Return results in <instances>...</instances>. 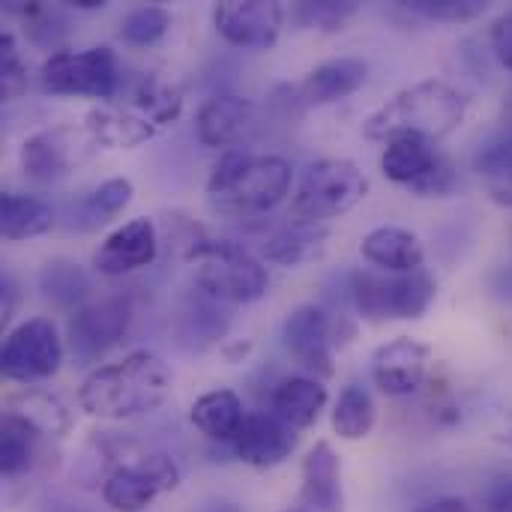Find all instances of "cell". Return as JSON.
<instances>
[{
    "label": "cell",
    "instance_id": "cell-44",
    "mask_svg": "<svg viewBox=\"0 0 512 512\" xmlns=\"http://www.w3.org/2000/svg\"><path fill=\"white\" fill-rule=\"evenodd\" d=\"M489 288H492V294H495V297H501V300H512V264L510 267H501V270L492 276Z\"/></svg>",
    "mask_w": 512,
    "mask_h": 512
},
{
    "label": "cell",
    "instance_id": "cell-40",
    "mask_svg": "<svg viewBox=\"0 0 512 512\" xmlns=\"http://www.w3.org/2000/svg\"><path fill=\"white\" fill-rule=\"evenodd\" d=\"M459 177H456V168L447 156H441V162L435 165V171L429 177H423L411 192L420 195V198H447L453 189H456Z\"/></svg>",
    "mask_w": 512,
    "mask_h": 512
},
{
    "label": "cell",
    "instance_id": "cell-32",
    "mask_svg": "<svg viewBox=\"0 0 512 512\" xmlns=\"http://www.w3.org/2000/svg\"><path fill=\"white\" fill-rule=\"evenodd\" d=\"M39 294L60 306V309H72L84 303V297L90 294V276L84 273L81 264L75 261H66V258H54L48 261L42 270H39Z\"/></svg>",
    "mask_w": 512,
    "mask_h": 512
},
{
    "label": "cell",
    "instance_id": "cell-35",
    "mask_svg": "<svg viewBox=\"0 0 512 512\" xmlns=\"http://www.w3.org/2000/svg\"><path fill=\"white\" fill-rule=\"evenodd\" d=\"M171 27V12L162 9V6H138L132 9L123 24H120V36L126 45H135V48H147V45H156Z\"/></svg>",
    "mask_w": 512,
    "mask_h": 512
},
{
    "label": "cell",
    "instance_id": "cell-33",
    "mask_svg": "<svg viewBox=\"0 0 512 512\" xmlns=\"http://www.w3.org/2000/svg\"><path fill=\"white\" fill-rule=\"evenodd\" d=\"M138 114H144L153 126L174 123L183 111V93L162 75H144L132 93Z\"/></svg>",
    "mask_w": 512,
    "mask_h": 512
},
{
    "label": "cell",
    "instance_id": "cell-2",
    "mask_svg": "<svg viewBox=\"0 0 512 512\" xmlns=\"http://www.w3.org/2000/svg\"><path fill=\"white\" fill-rule=\"evenodd\" d=\"M291 165L282 156H252L228 150L210 171L207 195L225 216L249 219L279 207L291 192Z\"/></svg>",
    "mask_w": 512,
    "mask_h": 512
},
{
    "label": "cell",
    "instance_id": "cell-3",
    "mask_svg": "<svg viewBox=\"0 0 512 512\" xmlns=\"http://www.w3.org/2000/svg\"><path fill=\"white\" fill-rule=\"evenodd\" d=\"M468 114V96L450 87L447 81H420L390 102H384L369 120L363 132L369 141H390L396 135H417L426 141L447 138Z\"/></svg>",
    "mask_w": 512,
    "mask_h": 512
},
{
    "label": "cell",
    "instance_id": "cell-1",
    "mask_svg": "<svg viewBox=\"0 0 512 512\" xmlns=\"http://www.w3.org/2000/svg\"><path fill=\"white\" fill-rule=\"evenodd\" d=\"M171 369L153 351H132L90 372L78 390L84 414L99 420H132L162 408L171 396Z\"/></svg>",
    "mask_w": 512,
    "mask_h": 512
},
{
    "label": "cell",
    "instance_id": "cell-47",
    "mask_svg": "<svg viewBox=\"0 0 512 512\" xmlns=\"http://www.w3.org/2000/svg\"><path fill=\"white\" fill-rule=\"evenodd\" d=\"M45 512H84L81 507H75V504H66V501H54V504H48V510Z\"/></svg>",
    "mask_w": 512,
    "mask_h": 512
},
{
    "label": "cell",
    "instance_id": "cell-38",
    "mask_svg": "<svg viewBox=\"0 0 512 512\" xmlns=\"http://www.w3.org/2000/svg\"><path fill=\"white\" fill-rule=\"evenodd\" d=\"M18 12L24 15L27 33H30L33 42H39V45H54V42L66 33V27H69L66 15H63L57 6L30 3V6H21Z\"/></svg>",
    "mask_w": 512,
    "mask_h": 512
},
{
    "label": "cell",
    "instance_id": "cell-29",
    "mask_svg": "<svg viewBox=\"0 0 512 512\" xmlns=\"http://www.w3.org/2000/svg\"><path fill=\"white\" fill-rule=\"evenodd\" d=\"M54 225V210L45 198L3 192L0 195V234L6 240H30L48 234Z\"/></svg>",
    "mask_w": 512,
    "mask_h": 512
},
{
    "label": "cell",
    "instance_id": "cell-46",
    "mask_svg": "<svg viewBox=\"0 0 512 512\" xmlns=\"http://www.w3.org/2000/svg\"><path fill=\"white\" fill-rule=\"evenodd\" d=\"M501 123H504V132H512V90L501 105Z\"/></svg>",
    "mask_w": 512,
    "mask_h": 512
},
{
    "label": "cell",
    "instance_id": "cell-21",
    "mask_svg": "<svg viewBox=\"0 0 512 512\" xmlns=\"http://www.w3.org/2000/svg\"><path fill=\"white\" fill-rule=\"evenodd\" d=\"M327 240H330V231L324 225L291 219L279 225L273 234H267V240L261 243V255L279 267H300V264L321 258L327 249Z\"/></svg>",
    "mask_w": 512,
    "mask_h": 512
},
{
    "label": "cell",
    "instance_id": "cell-39",
    "mask_svg": "<svg viewBox=\"0 0 512 512\" xmlns=\"http://www.w3.org/2000/svg\"><path fill=\"white\" fill-rule=\"evenodd\" d=\"M0 87H3L6 102L18 99L27 90V66L21 60V51L12 33L0 36Z\"/></svg>",
    "mask_w": 512,
    "mask_h": 512
},
{
    "label": "cell",
    "instance_id": "cell-20",
    "mask_svg": "<svg viewBox=\"0 0 512 512\" xmlns=\"http://www.w3.org/2000/svg\"><path fill=\"white\" fill-rule=\"evenodd\" d=\"M75 147L66 129H42L21 144V168L36 183H57L72 171Z\"/></svg>",
    "mask_w": 512,
    "mask_h": 512
},
{
    "label": "cell",
    "instance_id": "cell-19",
    "mask_svg": "<svg viewBox=\"0 0 512 512\" xmlns=\"http://www.w3.org/2000/svg\"><path fill=\"white\" fill-rule=\"evenodd\" d=\"M363 258L384 273H414L423 270V243L414 231L399 225L375 228L360 243Z\"/></svg>",
    "mask_w": 512,
    "mask_h": 512
},
{
    "label": "cell",
    "instance_id": "cell-14",
    "mask_svg": "<svg viewBox=\"0 0 512 512\" xmlns=\"http://www.w3.org/2000/svg\"><path fill=\"white\" fill-rule=\"evenodd\" d=\"M297 429H291L288 423H282L273 411H252L246 414L237 438L231 441V450L240 462L252 465V468H276L285 459H291V453L297 450Z\"/></svg>",
    "mask_w": 512,
    "mask_h": 512
},
{
    "label": "cell",
    "instance_id": "cell-36",
    "mask_svg": "<svg viewBox=\"0 0 512 512\" xmlns=\"http://www.w3.org/2000/svg\"><path fill=\"white\" fill-rule=\"evenodd\" d=\"M405 9L426 21L465 24V21L480 18L489 9V3L486 0H408Z\"/></svg>",
    "mask_w": 512,
    "mask_h": 512
},
{
    "label": "cell",
    "instance_id": "cell-30",
    "mask_svg": "<svg viewBox=\"0 0 512 512\" xmlns=\"http://www.w3.org/2000/svg\"><path fill=\"white\" fill-rule=\"evenodd\" d=\"M474 171L486 180L489 198L512 207V132L489 135L474 153Z\"/></svg>",
    "mask_w": 512,
    "mask_h": 512
},
{
    "label": "cell",
    "instance_id": "cell-15",
    "mask_svg": "<svg viewBox=\"0 0 512 512\" xmlns=\"http://www.w3.org/2000/svg\"><path fill=\"white\" fill-rule=\"evenodd\" d=\"M258 129V108L234 93H219L198 108L195 135L204 147L225 150L243 144Z\"/></svg>",
    "mask_w": 512,
    "mask_h": 512
},
{
    "label": "cell",
    "instance_id": "cell-42",
    "mask_svg": "<svg viewBox=\"0 0 512 512\" xmlns=\"http://www.w3.org/2000/svg\"><path fill=\"white\" fill-rule=\"evenodd\" d=\"M486 512H512V474L495 477L483 495Z\"/></svg>",
    "mask_w": 512,
    "mask_h": 512
},
{
    "label": "cell",
    "instance_id": "cell-50",
    "mask_svg": "<svg viewBox=\"0 0 512 512\" xmlns=\"http://www.w3.org/2000/svg\"><path fill=\"white\" fill-rule=\"evenodd\" d=\"M288 512H312V510H306V507H300V510H288Z\"/></svg>",
    "mask_w": 512,
    "mask_h": 512
},
{
    "label": "cell",
    "instance_id": "cell-17",
    "mask_svg": "<svg viewBox=\"0 0 512 512\" xmlns=\"http://www.w3.org/2000/svg\"><path fill=\"white\" fill-rule=\"evenodd\" d=\"M48 468H54L48 435L39 432L24 417L6 411L3 426H0V471H3V477L15 480L21 474L48 471Z\"/></svg>",
    "mask_w": 512,
    "mask_h": 512
},
{
    "label": "cell",
    "instance_id": "cell-23",
    "mask_svg": "<svg viewBox=\"0 0 512 512\" xmlns=\"http://www.w3.org/2000/svg\"><path fill=\"white\" fill-rule=\"evenodd\" d=\"M273 414L288 423L291 429H309L315 426V420L321 417L324 405H327V387L318 378L309 375H294L279 381V387L273 390Z\"/></svg>",
    "mask_w": 512,
    "mask_h": 512
},
{
    "label": "cell",
    "instance_id": "cell-41",
    "mask_svg": "<svg viewBox=\"0 0 512 512\" xmlns=\"http://www.w3.org/2000/svg\"><path fill=\"white\" fill-rule=\"evenodd\" d=\"M492 54L498 57V63L512 72V9L507 15H501L492 27Z\"/></svg>",
    "mask_w": 512,
    "mask_h": 512
},
{
    "label": "cell",
    "instance_id": "cell-12",
    "mask_svg": "<svg viewBox=\"0 0 512 512\" xmlns=\"http://www.w3.org/2000/svg\"><path fill=\"white\" fill-rule=\"evenodd\" d=\"M288 354L309 372L330 378L333 375V342H339L336 321L321 306H300L288 315L282 330Z\"/></svg>",
    "mask_w": 512,
    "mask_h": 512
},
{
    "label": "cell",
    "instance_id": "cell-24",
    "mask_svg": "<svg viewBox=\"0 0 512 512\" xmlns=\"http://www.w3.org/2000/svg\"><path fill=\"white\" fill-rule=\"evenodd\" d=\"M441 162V153L435 150L432 141L417 138V135H396L387 141L384 156H381V171L399 183L414 189L423 177H429L435 171V165Z\"/></svg>",
    "mask_w": 512,
    "mask_h": 512
},
{
    "label": "cell",
    "instance_id": "cell-6",
    "mask_svg": "<svg viewBox=\"0 0 512 512\" xmlns=\"http://www.w3.org/2000/svg\"><path fill=\"white\" fill-rule=\"evenodd\" d=\"M369 192L366 174L351 159H318L312 162L291 198V219L321 225L354 210Z\"/></svg>",
    "mask_w": 512,
    "mask_h": 512
},
{
    "label": "cell",
    "instance_id": "cell-18",
    "mask_svg": "<svg viewBox=\"0 0 512 512\" xmlns=\"http://www.w3.org/2000/svg\"><path fill=\"white\" fill-rule=\"evenodd\" d=\"M303 477V507L312 512H345V489H342V462L327 441H318L300 468Z\"/></svg>",
    "mask_w": 512,
    "mask_h": 512
},
{
    "label": "cell",
    "instance_id": "cell-43",
    "mask_svg": "<svg viewBox=\"0 0 512 512\" xmlns=\"http://www.w3.org/2000/svg\"><path fill=\"white\" fill-rule=\"evenodd\" d=\"M15 300H18V288L12 282V276H0V321L6 324L15 312Z\"/></svg>",
    "mask_w": 512,
    "mask_h": 512
},
{
    "label": "cell",
    "instance_id": "cell-5",
    "mask_svg": "<svg viewBox=\"0 0 512 512\" xmlns=\"http://www.w3.org/2000/svg\"><path fill=\"white\" fill-rule=\"evenodd\" d=\"M435 279L426 270L414 273H372L348 276V297L366 321H417L435 303Z\"/></svg>",
    "mask_w": 512,
    "mask_h": 512
},
{
    "label": "cell",
    "instance_id": "cell-4",
    "mask_svg": "<svg viewBox=\"0 0 512 512\" xmlns=\"http://www.w3.org/2000/svg\"><path fill=\"white\" fill-rule=\"evenodd\" d=\"M189 258L195 261V285L219 303H255L270 288L267 267L240 243L198 240L192 243Z\"/></svg>",
    "mask_w": 512,
    "mask_h": 512
},
{
    "label": "cell",
    "instance_id": "cell-26",
    "mask_svg": "<svg viewBox=\"0 0 512 512\" xmlns=\"http://www.w3.org/2000/svg\"><path fill=\"white\" fill-rule=\"evenodd\" d=\"M231 327L228 303H219L216 297L204 294L201 288L186 297L180 309V339L189 348H210L216 345Z\"/></svg>",
    "mask_w": 512,
    "mask_h": 512
},
{
    "label": "cell",
    "instance_id": "cell-27",
    "mask_svg": "<svg viewBox=\"0 0 512 512\" xmlns=\"http://www.w3.org/2000/svg\"><path fill=\"white\" fill-rule=\"evenodd\" d=\"M189 420L204 438L219 441V444H231L237 438L243 420H246V408L234 390H210L192 405Z\"/></svg>",
    "mask_w": 512,
    "mask_h": 512
},
{
    "label": "cell",
    "instance_id": "cell-37",
    "mask_svg": "<svg viewBox=\"0 0 512 512\" xmlns=\"http://www.w3.org/2000/svg\"><path fill=\"white\" fill-rule=\"evenodd\" d=\"M357 12L354 0H303L294 6V21L300 27H315V30H339L351 15Z\"/></svg>",
    "mask_w": 512,
    "mask_h": 512
},
{
    "label": "cell",
    "instance_id": "cell-31",
    "mask_svg": "<svg viewBox=\"0 0 512 512\" xmlns=\"http://www.w3.org/2000/svg\"><path fill=\"white\" fill-rule=\"evenodd\" d=\"M375 420H378V408H375L372 393L363 384H348L333 405L330 423L342 441H363L372 435Z\"/></svg>",
    "mask_w": 512,
    "mask_h": 512
},
{
    "label": "cell",
    "instance_id": "cell-22",
    "mask_svg": "<svg viewBox=\"0 0 512 512\" xmlns=\"http://www.w3.org/2000/svg\"><path fill=\"white\" fill-rule=\"evenodd\" d=\"M366 75H369V69L363 60L333 57L306 75V81L300 84V96L309 105H330V102H339V99L357 93L366 84Z\"/></svg>",
    "mask_w": 512,
    "mask_h": 512
},
{
    "label": "cell",
    "instance_id": "cell-48",
    "mask_svg": "<svg viewBox=\"0 0 512 512\" xmlns=\"http://www.w3.org/2000/svg\"><path fill=\"white\" fill-rule=\"evenodd\" d=\"M201 512H240L234 504H210V507H204Z\"/></svg>",
    "mask_w": 512,
    "mask_h": 512
},
{
    "label": "cell",
    "instance_id": "cell-10",
    "mask_svg": "<svg viewBox=\"0 0 512 512\" xmlns=\"http://www.w3.org/2000/svg\"><path fill=\"white\" fill-rule=\"evenodd\" d=\"M132 324V303L126 297H105L87 303L69 318V351L78 363H93L111 351Z\"/></svg>",
    "mask_w": 512,
    "mask_h": 512
},
{
    "label": "cell",
    "instance_id": "cell-49",
    "mask_svg": "<svg viewBox=\"0 0 512 512\" xmlns=\"http://www.w3.org/2000/svg\"><path fill=\"white\" fill-rule=\"evenodd\" d=\"M504 441H507V444H510V447H512V432H510V435H507V438H504Z\"/></svg>",
    "mask_w": 512,
    "mask_h": 512
},
{
    "label": "cell",
    "instance_id": "cell-13",
    "mask_svg": "<svg viewBox=\"0 0 512 512\" xmlns=\"http://www.w3.org/2000/svg\"><path fill=\"white\" fill-rule=\"evenodd\" d=\"M429 363H432V351L423 342L399 336L372 354V381L384 396L402 399L426 384Z\"/></svg>",
    "mask_w": 512,
    "mask_h": 512
},
{
    "label": "cell",
    "instance_id": "cell-34",
    "mask_svg": "<svg viewBox=\"0 0 512 512\" xmlns=\"http://www.w3.org/2000/svg\"><path fill=\"white\" fill-rule=\"evenodd\" d=\"M9 411L18 414V417H24L27 423H33L48 438H60L72 426V417H69L66 405L57 396L45 393V390H27V393L15 396Z\"/></svg>",
    "mask_w": 512,
    "mask_h": 512
},
{
    "label": "cell",
    "instance_id": "cell-7",
    "mask_svg": "<svg viewBox=\"0 0 512 512\" xmlns=\"http://www.w3.org/2000/svg\"><path fill=\"white\" fill-rule=\"evenodd\" d=\"M42 87L54 96L111 99L120 87L117 54L105 45L84 51H57L42 63Z\"/></svg>",
    "mask_w": 512,
    "mask_h": 512
},
{
    "label": "cell",
    "instance_id": "cell-9",
    "mask_svg": "<svg viewBox=\"0 0 512 512\" xmlns=\"http://www.w3.org/2000/svg\"><path fill=\"white\" fill-rule=\"evenodd\" d=\"M63 363V339L48 318L18 324L0 351V372L15 384H36L51 378Z\"/></svg>",
    "mask_w": 512,
    "mask_h": 512
},
{
    "label": "cell",
    "instance_id": "cell-11",
    "mask_svg": "<svg viewBox=\"0 0 512 512\" xmlns=\"http://www.w3.org/2000/svg\"><path fill=\"white\" fill-rule=\"evenodd\" d=\"M213 24L237 48H273L285 24V9L273 0H225L213 6Z\"/></svg>",
    "mask_w": 512,
    "mask_h": 512
},
{
    "label": "cell",
    "instance_id": "cell-45",
    "mask_svg": "<svg viewBox=\"0 0 512 512\" xmlns=\"http://www.w3.org/2000/svg\"><path fill=\"white\" fill-rule=\"evenodd\" d=\"M417 512H471V507L462 498H435V501L417 507Z\"/></svg>",
    "mask_w": 512,
    "mask_h": 512
},
{
    "label": "cell",
    "instance_id": "cell-28",
    "mask_svg": "<svg viewBox=\"0 0 512 512\" xmlns=\"http://www.w3.org/2000/svg\"><path fill=\"white\" fill-rule=\"evenodd\" d=\"M129 201H132V183L126 177H111L69 207V228L93 231V228L111 222L117 213H123L129 207Z\"/></svg>",
    "mask_w": 512,
    "mask_h": 512
},
{
    "label": "cell",
    "instance_id": "cell-8",
    "mask_svg": "<svg viewBox=\"0 0 512 512\" xmlns=\"http://www.w3.org/2000/svg\"><path fill=\"white\" fill-rule=\"evenodd\" d=\"M183 474L165 453H141L132 462H120L102 480V501L114 512L147 510L162 492H174Z\"/></svg>",
    "mask_w": 512,
    "mask_h": 512
},
{
    "label": "cell",
    "instance_id": "cell-25",
    "mask_svg": "<svg viewBox=\"0 0 512 512\" xmlns=\"http://www.w3.org/2000/svg\"><path fill=\"white\" fill-rule=\"evenodd\" d=\"M87 132L102 147L129 150V147H138V144L150 141L153 132H156V126L144 114H138L132 108L102 105V108H93L87 114Z\"/></svg>",
    "mask_w": 512,
    "mask_h": 512
},
{
    "label": "cell",
    "instance_id": "cell-16",
    "mask_svg": "<svg viewBox=\"0 0 512 512\" xmlns=\"http://www.w3.org/2000/svg\"><path fill=\"white\" fill-rule=\"evenodd\" d=\"M159 255L156 225L150 219H132L111 231L93 255V267L102 276H126L141 267H150Z\"/></svg>",
    "mask_w": 512,
    "mask_h": 512
}]
</instances>
